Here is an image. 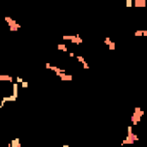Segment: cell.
Wrapping results in <instances>:
<instances>
[{
  "instance_id": "6da1fadb",
  "label": "cell",
  "mask_w": 147,
  "mask_h": 147,
  "mask_svg": "<svg viewBox=\"0 0 147 147\" xmlns=\"http://www.w3.org/2000/svg\"><path fill=\"white\" fill-rule=\"evenodd\" d=\"M135 142H139V135L134 132V127L130 125V127H128V132H127V137L123 139L121 146H132V144H135Z\"/></svg>"
},
{
  "instance_id": "ac0fdd59",
  "label": "cell",
  "mask_w": 147,
  "mask_h": 147,
  "mask_svg": "<svg viewBox=\"0 0 147 147\" xmlns=\"http://www.w3.org/2000/svg\"><path fill=\"white\" fill-rule=\"evenodd\" d=\"M7 147H9V146H7Z\"/></svg>"
},
{
  "instance_id": "e0dca14e",
  "label": "cell",
  "mask_w": 147,
  "mask_h": 147,
  "mask_svg": "<svg viewBox=\"0 0 147 147\" xmlns=\"http://www.w3.org/2000/svg\"><path fill=\"white\" fill-rule=\"evenodd\" d=\"M22 147H24V146H22Z\"/></svg>"
},
{
  "instance_id": "277c9868",
  "label": "cell",
  "mask_w": 147,
  "mask_h": 147,
  "mask_svg": "<svg viewBox=\"0 0 147 147\" xmlns=\"http://www.w3.org/2000/svg\"><path fill=\"white\" fill-rule=\"evenodd\" d=\"M5 22L9 24L10 33H16V31H19V29H21V24H19V22H16V21H14V17H10V16H5Z\"/></svg>"
},
{
  "instance_id": "ba28073f",
  "label": "cell",
  "mask_w": 147,
  "mask_h": 147,
  "mask_svg": "<svg viewBox=\"0 0 147 147\" xmlns=\"http://www.w3.org/2000/svg\"><path fill=\"white\" fill-rule=\"evenodd\" d=\"M134 7H137V9H146L147 0H134Z\"/></svg>"
},
{
  "instance_id": "3957f363",
  "label": "cell",
  "mask_w": 147,
  "mask_h": 147,
  "mask_svg": "<svg viewBox=\"0 0 147 147\" xmlns=\"http://www.w3.org/2000/svg\"><path fill=\"white\" fill-rule=\"evenodd\" d=\"M62 39H63V41H70V43L77 45V46L82 45V36H80V34H75V33H74V34H63Z\"/></svg>"
},
{
  "instance_id": "4fadbf2b",
  "label": "cell",
  "mask_w": 147,
  "mask_h": 147,
  "mask_svg": "<svg viewBox=\"0 0 147 147\" xmlns=\"http://www.w3.org/2000/svg\"><path fill=\"white\" fill-rule=\"evenodd\" d=\"M125 5H127L128 9H132V7H134V0H125Z\"/></svg>"
},
{
  "instance_id": "7a4b0ae2",
  "label": "cell",
  "mask_w": 147,
  "mask_h": 147,
  "mask_svg": "<svg viewBox=\"0 0 147 147\" xmlns=\"http://www.w3.org/2000/svg\"><path fill=\"white\" fill-rule=\"evenodd\" d=\"M142 116H144V110L142 108H135L134 113H132V116H130V121H132V127H135V125H139L140 121H142Z\"/></svg>"
},
{
  "instance_id": "5b68a950",
  "label": "cell",
  "mask_w": 147,
  "mask_h": 147,
  "mask_svg": "<svg viewBox=\"0 0 147 147\" xmlns=\"http://www.w3.org/2000/svg\"><path fill=\"white\" fill-rule=\"evenodd\" d=\"M75 60L82 65V69H84V70H89V63L86 62V58H84L82 55H77V53H75Z\"/></svg>"
},
{
  "instance_id": "8fae6325",
  "label": "cell",
  "mask_w": 147,
  "mask_h": 147,
  "mask_svg": "<svg viewBox=\"0 0 147 147\" xmlns=\"http://www.w3.org/2000/svg\"><path fill=\"white\" fill-rule=\"evenodd\" d=\"M9 147H22V144H21L19 139H12V140L9 142Z\"/></svg>"
},
{
  "instance_id": "8992f818",
  "label": "cell",
  "mask_w": 147,
  "mask_h": 147,
  "mask_svg": "<svg viewBox=\"0 0 147 147\" xmlns=\"http://www.w3.org/2000/svg\"><path fill=\"white\" fill-rule=\"evenodd\" d=\"M103 43L108 46V50H111V51H115V48H116V45H115V41L111 39V38H105L103 39Z\"/></svg>"
},
{
  "instance_id": "9c48e42d",
  "label": "cell",
  "mask_w": 147,
  "mask_h": 147,
  "mask_svg": "<svg viewBox=\"0 0 147 147\" xmlns=\"http://www.w3.org/2000/svg\"><path fill=\"white\" fill-rule=\"evenodd\" d=\"M60 80H63V82H70V80H74V74H62L60 75Z\"/></svg>"
},
{
  "instance_id": "7c38bea8",
  "label": "cell",
  "mask_w": 147,
  "mask_h": 147,
  "mask_svg": "<svg viewBox=\"0 0 147 147\" xmlns=\"http://www.w3.org/2000/svg\"><path fill=\"white\" fill-rule=\"evenodd\" d=\"M19 86H21V87H22V89H28V87H29V82H28V80H24V79H22V80H21V82H19Z\"/></svg>"
},
{
  "instance_id": "30bf717a",
  "label": "cell",
  "mask_w": 147,
  "mask_h": 147,
  "mask_svg": "<svg viewBox=\"0 0 147 147\" xmlns=\"http://www.w3.org/2000/svg\"><path fill=\"white\" fill-rule=\"evenodd\" d=\"M57 50H58V51H62V53H69V46L65 45V41H63V43H58Z\"/></svg>"
},
{
  "instance_id": "9a60e30c",
  "label": "cell",
  "mask_w": 147,
  "mask_h": 147,
  "mask_svg": "<svg viewBox=\"0 0 147 147\" xmlns=\"http://www.w3.org/2000/svg\"><path fill=\"white\" fill-rule=\"evenodd\" d=\"M62 147H72V146H70V144H63Z\"/></svg>"
},
{
  "instance_id": "2e32d148",
  "label": "cell",
  "mask_w": 147,
  "mask_h": 147,
  "mask_svg": "<svg viewBox=\"0 0 147 147\" xmlns=\"http://www.w3.org/2000/svg\"><path fill=\"white\" fill-rule=\"evenodd\" d=\"M146 147H147V135H146Z\"/></svg>"
},
{
  "instance_id": "52a82bcc",
  "label": "cell",
  "mask_w": 147,
  "mask_h": 147,
  "mask_svg": "<svg viewBox=\"0 0 147 147\" xmlns=\"http://www.w3.org/2000/svg\"><path fill=\"white\" fill-rule=\"evenodd\" d=\"M0 82H9V84H12V82H14V77L9 75V74H0Z\"/></svg>"
},
{
  "instance_id": "5bb4252c",
  "label": "cell",
  "mask_w": 147,
  "mask_h": 147,
  "mask_svg": "<svg viewBox=\"0 0 147 147\" xmlns=\"http://www.w3.org/2000/svg\"><path fill=\"white\" fill-rule=\"evenodd\" d=\"M142 36L147 38V29H142Z\"/></svg>"
}]
</instances>
